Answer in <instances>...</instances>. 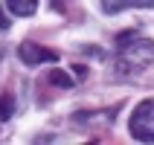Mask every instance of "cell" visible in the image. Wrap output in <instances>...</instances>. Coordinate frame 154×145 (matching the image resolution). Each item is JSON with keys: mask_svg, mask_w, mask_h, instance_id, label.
Segmentation results:
<instances>
[{"mask_svg": "<svg viewBox=\"0 0 154 145\" xmlns=\"http://www.w3.org/2000/svg\"><path fill=\"white\" fill-rule=\"evenodd\" d=\"M154 61V41L143 38L137 29L116 35V70L119 73H140Z\"/></svg>", "mask_w": 154, "mask_h": 145, "instance_id": "1", "label": "cell"}, {"mask_svg": "<svg viewBox=\"0 0 154 145\" xmlns=\"http://www.w3.org/2000/svg\"><path fill=\"white\" fill-rule=\"evenodd\" d=\"M131 137L140 142H154V99H143L128 119Z\"/></svg>", "mask_w": 154, "mask_h": 145, "instance_id": "2", "label": "cell"}, {"mask_svg": "<svg viewBox=\"0 0 154 145\" xmlns=\"http://www.w3.org/2000/svg\"><path fill=\"white\" fill-rule=\"evenodd\" d=\"M17 58L23 61L26 67H38V64H55L58 61V52L50 50V47H41V44L23 41L17 47Z\"/></svg>", "mask_w": 154, "mask_h": 145, "instance_id": "3", "label": "cell"}, {"mask_svg": "<svg viewBox=\"0 0 154 145\" xmlns=\"http://www.w3.org/2000/svg\"><path fill=\"white\" fill-rule=\"evenodd\" d=\"M6 9L17 17H29L38 9V0H6Z\"/></svg>", "mask_w": 154, "mask_h": 145, "instance_id": "4", "label": "cell"}, {"mask_svg": "<svg viewBox=\"0 0 154 145\" xmlns=\"http://www.w3.org/2000/svg\"><path fill=\"white\" fill-rule=\"evenodd\" d=\"M143 0H99V6H102L105 15H119V12H125V9L131 6H140Z\"/></svg>", "mask_w": 154, "mask_h": 145, "instance_id": "5", "label": "cell"}, {"mask_svg": "<svg viewBox=\"0 0 154 145\" xmlns=\"http://www.w3.org/2000/svg\"><path fill=\"white\" fill-rule=\"evenodd\" d=\"M12 113H15V99H12L9 93H3L0 96V122H6Z\"/></svg>", "mask_w": 154, "mask_h": 145, "instance_id": "6", "label": "cell"}, {"mask_svg": "<svg viewBox=\"0 0 154 145\" xmlns=\"http://www.w3.org/2000/svg\"><path fill=\"white\" fill-rule=\"evenodd\" d=\"M50 84H58V87H73V78H70L64 70H52V73H50Z\"/></svg>", "mask_w": 154, "mask_h": 145, "instance_id": "7", "label": "cell"}, {"mask_svg": "<svg viewBox=\"0 0 154 145\" xmlns=\"http://www.w3.org/2000/svg\"><path fill=\"white\" fill-rule=\"evenodd\" d=\"M0 29H9V15L3 12V6H0Z\"/></svg>", "mask_w": 154, "mask_h": 145, "instance_id": "8", "label": "cell"}]
</instances>
